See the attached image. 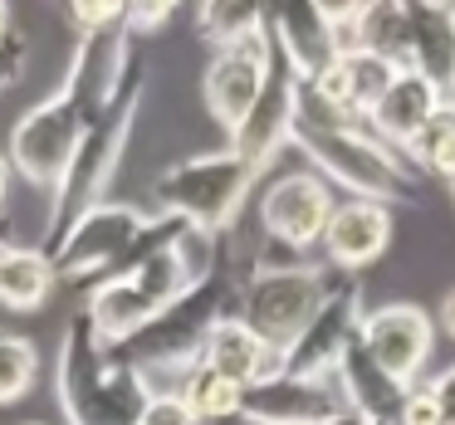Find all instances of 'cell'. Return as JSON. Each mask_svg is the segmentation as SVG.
Wrapping results in <instances>:
<instances>
[{
    "label": "cell",
    "instance_id": "1f68e13d",
    "mask_svg": "<svg viewBox=\"0 0 455 425\" xmlns=\"http://www.w3.org/2000/svg\"><path fill=\"white\" fill-rule=\"evenodd\" d=\"M441 327H445V337L455 342V288L441 298Z\"/></svg>",
    "mask_w": 455,
    "mask_h": 425
},
{
    "label": "cell",
    "instance_id": "f546056e",
    "mask_svg": "<svg viewBox=\"0 0 455 425\" xmlns=\"http://www.w3.org/2000/svg\"><path fill=\"white\" fill-rule=\"evenodd\" d=\"M25 59H30V44L20 40V35H5V40H0V93L11 89L15 79H20L25 74Z\"/></svg>",
    "mask_w": 455,
    "mask_h": 425
},
{
    "label": "cell",
    "instance_id": "44dd1931",
    "mask_svg": "<svg viewBox=\"0 0 455 425\" xmlns=\"http://www.w3.org/2000/svg\"><path fill=\"white\" fill-rule=\"evenodd\" d=\"M353 50L377 54V59H387L392 69H406V64H411V44H406V5H402V0H377V5H363Z\"/></svg>",
    "mask_w": 455,
    "mask_h": 425
},
{
    "label": "cell",
    "instance_id": "2e32d148",
    "mask_svg": "<svg viewBox=\"0 0 455 425\" xmlns=\"http://www.w3.org/2000/svg\"><path fill=\"white\" fill-rule=\"evenodd\" d=\"M269 35H275L279 54L294 64V74L304 83L343 59L333 30L323 20V5H279V11H269Z\"/></svg>",
    "mask_w": 455,
    "mask_h": 425
},
{
    "label": "cell",
    "instance_id": "30bf717a",
    "mask_svg": "<svg viewBox=\"0 0 455 425\" xmlns=\"http://www.w3.org/2000/svg\"><path fill=\"white\" fill-rule=\"evenodd\" d=\"M333 206V186L318 171H289V177L269 181L265 196H259V230H265V240L304 255L323 240Z\"/></svg>",
    "mask_w": 455,
    "mask_h": 425
},
{
    "label": "cell",
    "instance_id": "e575fe53",
    "mask_svg": "<svg viewBox=\"0 0 455 425\" xmlns=\"http://www.w3.org/2000/svg\"><path fill=\"white\" fill-rule=\"evenodd\" d=\"M5 35H11V11L0 5V40H5Z\"/></svg>",
    "mask_w": 455,
    "mask_h": 425
},
{
    "label": "cell",
    "instance_id": "9c48e42d",
    "mask_svg": "<svg viewBox=\"0 0 455 425\" xmlns=\"http://www.w3.org/2000/svg\"><path fill=\"white\" fill-rule=\"evenodd\" d=\"M269 59H275L269 20H265V30L211 50L206 74H201V98H206V113L226 132H235L240 122H245V113L255 108L259 89H265V74H269Z\"/></svg>",
    "mask_w": 455,
    "mask_h": 425
},
{
    "label": "cell",
    "instance_id": "8fae6325",
    "mask_svg": "<svg viewBox=\"0 0 455 425\" xmlns=\"http://www.w3.org/2000/svg\"><path fill=\"white\" fill-rule=\"evenodd\" d=\"M299 93H304V79L294 74V64L279 54L275 44V59H269V74H265V89H259L255 108L245 113L235 132H230V152L245 157L255 171H265L275 161L279 147H289L294 138V122H299Z\"/></svg>",
    "mask_w": 455,
    "mask_h": 425
},
{
    "label": "cell",
    "instance_id": "74e56055",
    "mask_svg": "<svg viewBox=\"0 0 455 425\" xmlns=\"http://www.w3.org/2000/svg\"><path fill=\"white\" fill-rule=\"evenodd\" d=\"M25 425H44V421H25Z\"/></svg>",
    "mask_w": 455,
    "mask_h": 425
},
{
    "label": "cell",
    "instance_id": "ba28073f",
    "mask_svg": "<svg viewBox=\"0 0 455 425\" xmlns=\"http://www.w3.org/2000/svg\"><path fill=\"white\" fill-rule=\"evenodd\" d=\"M357 327H363V288H357V279H333L308 327L284 347V372L304 376V382H333L338 362L357 342Z\"/></svg>",
    "mask_w": 455,
    "mask_h": 425
},
{
    "label": "cell",
    "instance_id": "4316f807",
    "mask_svg": "<svg viewBox=\"0 0 455 425\" xmlns=\"http://www.w3.org/2000/svg\"><path fill=\"white\" fill-rule=\"evenodd\" d=\"M392 425H445V421H441V405H435V396H431V386H426V382L406 386L402 411H396Z\"/></svg>",
    "mask_w": 455,
    "mask_h": 425
},
{
    "label": "cell",
    "instance_id": "cb8c5ba5",
    "mask_svg": "<svg viewBox=\"0 0 455 425\" xmlns=\"http://www.w3.org/2000/svg\"><path fill=\"white\" fill-rule=\"evenodd\" d=\"M265 20H269L265 5H235V0H216V5H201L196 11V25H201V35L211 40V50L265 30Z\"/></svg>",
    "mask_w": 455,
    "mask_h": 425
},
{
    "label": "cell",
    "instance_id": "4dcf8cb0",
    "mask_svg": "<svg viewBox=\"0 0 455 425\" xmlns=\"http://www.w3.org/2000/svg\"><path fill=\"white\" fill-rule=\"evenodd\" d=\"M426 386H431L435 405H441V421H445V425H455V362L445 366V372H435Z\"/></svg>",
    "mask_w": 455,
    "mask_h": 425
},
{
    "label": "cell",
    "instance_id": "8992f818",
    "mask_svg": "<svg viewBox=\"0 0 455 425\" xmlns=\"http://www.w3.org/2000/svg\"><path fill=\"white\" fill-rule=\"evenodd\" d=\"M152 216H157V210H142V206H132V201H103V206L84 210V216L44 249L54 279H64V284H84V279H99L103 284V279H113L132 259V249H138L142 230L152 225Z\"/></svg>",
    "mask_w": 455,
    "mask_h": 425
},
{
    "label": "cell",
    "instance_id": "9a60e30c",
    "mask_svg": "<svg viewBox=\"0 0 455 425\" xmlns=\"http://www.w3.org/2000/svg\"><path fill=\"white\" fill-rule=\"evenodd\" d=\"M441 103H445L441 83H431L426 74H416V69H402L392 79V89L382 93V103L372 108L367 132H372L377 142H387L392 152H406V142L426 128V118H431Z\"/></svg>",
    "mask_w": 455,
    "mask_h": 425
},
{
    "label": "cell",
    "instance_id": "ac0fdd59",
    "mask_svg": "<svg viewBox=\"0 0 455 425\" xmlns=\"http://www.w3.org/2000/svg\"><path fill=\"white\" fill-rule=\"evenodd\" d=\"M333 382H338V396H343V405H347V411H357L367 425H377V421L392 425L396 411H402L406 386L396 382L392 372H382V366L367 357L363 342L347 347V357L338 362V376H333Z\"/></svg>",
    "mask_w": 455,
    "mask_h": 425
},
{
    "label": "cell",
    "instance_id": "603a6c76",
    "mask_svg": "<svg viewBox=\"0 0 455 425\" xmlns=\"http://www.w3.org/2000/svg\"><path fill=\"white\" fill-rule=\"evenodd\" d=\"M177 396L191 405V415L201 421H230V415H240V386L226 382V376H216L211 366H191L187 376H181Z\"/></svg>",
    "mask_w": 455,
    "mask_h": 425
},
{
    "label": "cell",
    "instance_id": "f1b7e54d",
    "mask_svg": "<svg viewBox=\"0 0 455 425\" xmlns=\"http://www.w3.org/2000/svg\"><path fill=\"white\" fill-rule=\"evenodd\" d=\"M172 20V5L167 0H142V5H123V25H128L132 35H148L157 30V25Z\"/></svg>",
    "mask_w": 455,
    "mask_h": 425
},
{
    "label": "cell",
    "instance_id": "e0dca14e",
    "mask_svg": "<svg viewBox=\"0 0 455 425\" xmlns=\"http://www.w3.org/2000/svg\"><path fill=\"white\" fill-rule=\"evenodd\" d=\"M201 366H211L216 376H226V382H235L240 391H245V386L284 372V352L265 347L240 318H226V323L206 337V347H201Z\"/></svg>",
    "mask_w": 455,
    "mask_h": 425
},
{
    "label": "cell",
    "instance_id": "8d00e7d4",
    "mask_svg": "<svg viewBox=\"0 0 455 425\" xmlns=\"http://www.w3.org/2000/svg\"><path fill=\"white\" fill-rule=\"evenodd\" d=\"M451 25H455V5H451Z\"/></svg>",
    "mask_w": 455,
    "mask_h": 425
},
{
    "label": "cell",
    "instance_id": "d4e9b609",
    "mask_svg": "<svg viewBox=\"0 0 455 425\" xmlns=\"http://www.w3.org/2000/svg\"><path fill=\"white\" fill-rule=\"evenodd\" d=\"M35 376H40V352H35V342L30 337H15V333H0V405L20 401L35 386Z\"/></svg>",
    "mask_w": 455,
    "mask_h": 425
},
{
    "label": "cell",
    "instance_id": "5bb4252c",
    "mask_svg": "<svg viewBox=\"0 0 455 425\" xmlns=\"http://www.w3.org/2000/svg\"><path fill=\"white\" fill-rule=\"evenodd\" d=\"M387 240H392V210L377 206V201H338L333 216H328L323 225V255L328 264L338 269H363L372 264L377 255L387 249Z\"/></svg>",
    "mask_w": 455,
    "mask_h": 425
},
{
    "label": "cell",
    "instance_id": "277c9868",
    "mask_svg": "<svg viewBox=\"0 0 455 425\" xmlns=\"http://www.w3.org/2000/svg\"><path fill=\"white\" fill-rule=\"evenodd\" d=\"M255 181L259 171L245 157L220 147V152H206V157H187L177 167H167L152 181V201H157L162 216H177L181 225L201 230V235H220L240 216Z\"/></svg>",
    "mask_w": 455,
    "mask_h": 425
},
{
    "label": "cell",
    "instance_id": "f35d334b",
    "mask_svg": "<svg viewBox=\"0 0 455 425\" xmlns=\"http://www.w3.org/2000/svg\"><path fill=\"white\" fill-rule=\"evenodd\" d=\"M451 196H455V177H451Z\"/></svg>",
    "mask_w": 455,
    "mask_h": 425
},
{
    "label": "cell",
    "instance_id": "ab89813d",
    "mask_svg": "<svg viewBox=\"0 0 455 425\" xmlns=\"http://www.w3.org/2000/svg\"><path fill=\"white\" fill-rule=\"evenodd\" d=\"M377 425H387V421H377Z\"/></svg>",
    "mask_w": 455,
    "mask_h": 425
},
{
    "label": "cell",
    "instance_id": "d590c367",
    "mask_svg": "<svg viewBox=\"0 0 455 425\" xmlns=\"http://www.w3.org/2000/svg\"><path fill=\"white\" fill-rule=\"evenodd\" d=\"M445 93H455V69H451V83H445ZM455 103V98H451Z\"/></svg>",
    "mask_w": 455,
    "mask_h": 425
},
{
    "label": "cell",
    "instance_id": "d6a6232c",
    "mask_svg": "<svg viewBox=\"0 0 455 425\" xmlns=\"http://www.w3.org/2000/svg\"><path fill=\"white\" fill-rule=\"evenodd\" d=\"M318 425H367L357 411H338V415H328V421H318Z\"/></svg>",
    "mask_w": 455,
    "mask_h": 425
},
{
    "label": "cell",
    "instance_id": "3957f363",
    "mask_svg": "<svg viewBox=\"0 0 455 425\" xmlns=\"http://www.w3.org/2000/svg\"><path fill=\"white\" fill-rule=\"evenodd\" d=\"M289 142L314 161L318 177L338 181L353 201H377V206H387V201H416V191H421V177H416L411 161H406L402 152H392L387 142H377L367 128L299 118Z\"/></svg>",
    "mask_w": 455,
    "mask_h": 425
},
{
    "label": "cell",
    "instance_id": "7a4b0ae2",
    "mask_svg": "<svg viewBox=\"0 0 455 425\" xmlns=\"http://www.w3.org/2000/svg\"><path fill=\"white\" fill-rule=\"evenodd\" d=\"M54 391L69 425H138L142 401H148L142 376L113 362L84 313L64 323L60 357H54Z\"/></svg>",
    "mask_w": 455,
    "mask_h": 425
},
{
    "label": "cell",
    "instance_id": "7402d4cb",
    "mask_svg": "<svg viewBox=\"0 0 455 425\" xmlns=\"http://www.w3.org/2000/svg\"><path fill=\"white\" fill-rule=\"evenodd\" d=\"M402 157L411 161L416 171H431V177H445V181L455 177V103L451 98L426 118V128L406 142Z\"/></svg>",
    "mask_w": 455,
    "mask_h": 425
},
{
    "label": "cell",
    "instance_id": "83f0119b",
    "mask_svg": "<svg viewBox=\"0 0 455 425\" xmlns=\"http://www.w3.org/2000/svg\"><path fill=\"white\" fill-rule=\"evenodd\" d=\"M69 15H74V25H79V35H99V30H108V25H123V5H113V0H84Z\"/></svg>",
    "mask_w": 455,
    "mask_h": 425
},
{
    "label": "cell",
    "instance_id": "836d02e7",
    "mask_svg": "<svg viewBox=\"0 0 455 425\" xmlns=\"http://www.w3.org/2000/svg\"><path fill=\"white\" fill-rule=\"evenodd\" d=\"M5 186H11V161L0 157V210H5Z\"/></svg>",
    "mask_w": 455,
    "mask_h": 425
},
{
    "label": "cell",
    "instance_id": "4fadbf2b",
    "mask_svg": "<svg viewBox=\"0 0 455 425\" xmlns=\"http://www.w3.org/2000/svg\"><path fill=\"white\" fill-rule=\"evenodd\" d=\"M338 411H347L338 382H304L279 372L240 391V421L250 425H318Z\"/></svg>",
    "mask_w": 455,
    "mask_h": 425
},
{
    "label": "cell",
    "instance_id": "ffe728a7",
    "mask_svg": "<svg viewBox=\"0 0 455 425\" xmlns=\"http://www.w3.org/2000/svg\"><path fill=\"white\" fill-rule=\"evenodd\" d=\"M54 269L44 259V249L30 245H11L0 249V308H15V313H35V308L50 303L54 294Z\"/></svg>",
    "mask_w": 455,
    "mask_h": 425
},
{
    "label": "cell",
    "instance_id": "484cf974",
    "mask_svg": "<svg viewBox=\"0 0 455 425\" xmlns=\"http://www.w3.org/2000/svg\"><path fill=\"white\" fill-rule=\"evenodd\" d=\"M138 425H196V415H191V405L177 391H148Z\"/></svg>",
    "mask_w": 455,
    "mask_h": 425
},
{
    "label": "cell",
    "instance_id": "7c38bea8",
    "mask_svg": "<svg viewBox=\"0 0 455 425\" xmlns=\"http://www.w3.org/2000/svg\"><path fill=\"white\" fill-rule=\"evenodd\" d=\"M357 342L367 347L382 372H392L402 386H416L431 362V347H435V323L426 308L416 303H387L363 313V327H357Z\"/></svg>",
    "mask_w": 455,
    "mask_h": 425
},
{
    "label": "cell",
    "instance_id": "d6986e66",
    "mask_svg": "<svg viewBox=\"0 0 455 425\" xmlns=\"http://www.w3.org/2000/svg\"><path fill=\"white\" fill-rule=\"evenodd\" d=\"M406 44H411V64L406 69L426 74L431 83H451L455 69V25H451V5L441 0H421L406 5Z\"/></svg>",
    "mask_w": 455,
    "mask_h": 425
},
{
    "label": "cell",
    "instance_id": "5b68a950",
    "mask_svg": "<svg viewBox=\"0 0 455 425\" xmlns=\"http://www.w3.org/2000/svg\"><path fill=\"white\" fill-rule=\"evenodd\" d=\"M328 288H333L328 269L304 264V259L299 264H275V269H250L245 284H235V318L265 347L284 352L308 327V318L318 313Z\"/></svg>",
    "mask_w": 455,
    "mask_h": 425
},
{
    "label": "cell",
    "instance_id": "6da1fadb",
    "mask_svg": "<svg viewBox=\"0 0 455 425\" xmlns=\"http://www.w3.org/2000/svg\"><path fill=\"white\" fill-rule=\"evenodd\" d=\"M142 98H148V64H132V74L123 79L118 98L89 122L79 152H74L69 171L60 177V186L50 191V210H44V249L84 216V210L103 206L108 201V186L123 167V152H128V138H132V122L142 113Z\"/></svg>",
    "mask_w": 455,
    "mask_h": 425
},
{
    "label": "cell",
    "instance_id": "52a82bcc",
    "mask_svg": "<svg viewBox=\"0 0 455 425\" xmlns=\"http://www.w3.org/2000/svg\"><path fill=\"white\" fill-rule=\"evenodd\" d=\"M93 113L84 103L79 83L64 79L54 98H44L40 108H30L11 132V171H20L30 186L54 191L60 177L69 171L74 152H79L84 132H89Z\"/></svg>",
    "mask_w": 455,
    "mask_h": 425
}]
</instances>
